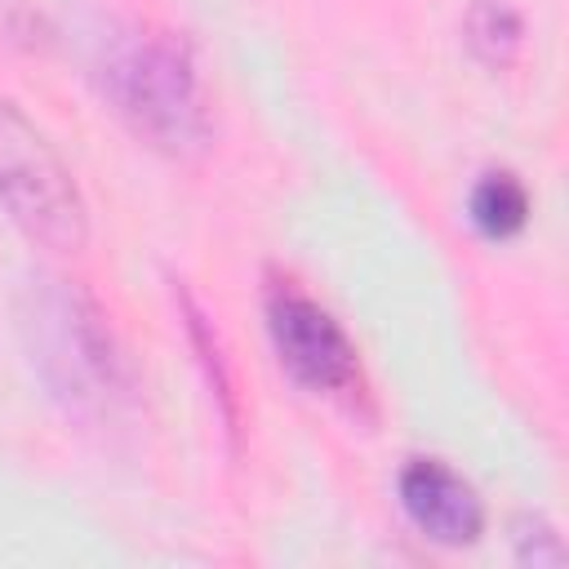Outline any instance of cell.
Wrapping results in <instances>:
<instances>
[{"instance_id":"obj_1","label":"cell","mask_w":569,"mask_h":569,"mask_svg":"<svg viewBox=\"0 0 569 569\" xmlns=\"http://www.w3.org/2000/svg\"><path fill=\"white\" fill-rule=\"evenodd\" d=\"M102 89L120 120L156 151L187 156L209 138V111L191 53L169 36H124L102 62Z\"/></svg>"},{"instance_id":"obj_2","label":"cell","mask_w":569,"mask_h":569,"mask_svg":"<svg viewBox=\"0 0 569 569\" xmlns=\"http://www.w3.org/2000/svg\"><path fill=\"white\" fill-rule=\"evenodd\" d=\"M22 325L31 333V351L49 387L76 409L111 413L129 382L98 307L80 289H67V280H40L31 289Z\"/></svg>"},{"instance_id":"obj_3","label":"cell","mask_w":569,"mask_h":569,"mask_svg":"<svg viewBox=\"0 0 569 569\" xmlns=\"http://www.w3.org/2000/svg\"><path fill=\"white\" fill-rule=\"evenodd\" d=\"M0 209L44 249L76 253L89 236V213L71 169L4 93H0Z\"/></svg>"},{"instance_id":"obj_4","label":"cell","mask_w":569,"mask_h":569,"mask_svg":"<svg viewBox=\"0 0 569 569\" xmlns=\"http://www.w3.org/2000/svg\"><path fill=\"white\" fill-rule=\"evenodd\" d=\"M267 329L280 365L311 391H342L356 382V347L342 325L307 293L280 284L267 293Z\"/></svg>"},{"instance_id":"obj_5","label":"cell","mask_w":569,"mask_h":569,"mask_svg":"<svg viewBox=\"0 0 569 569\" xmlns=\"http://www.w3.org/2000/svg\"><path fill=\"white\" fill-rule=\"evenodd\" d=\"M400 507L405 516L440 547H467L485 529V502L449 462L409 458L400 471Z\"/></svg>"},{"instance_id":"obj_6","label":"cell","mask_w":569,"mask_h":569,"mask_svg":"<svg viewBox=\"0 0 569 569\" xmlns=\"http://www.w3.org/2000/svg\"><path fill=\"white\" fill-rule=\"evenodd\" d=\"M467 213L476 222L480 236L489 240H511L516 231H525L529 222V191L516 173L498 169V173H485L476 187H471V200H467Z\"/></svg>"},{"instance_id":"obj_7","label":"cell","mask_w":569,"mask_h":569,"mask_svg":"<svg viewBox=\"0 0 569 569\" xmlns=\"http://www.w3.org/2000/svg\"><path fill=\"white\" fill-rule=\"evenodd\" d=\"M520 13L507 0H476L467 9V44L485 67H511L520 53Z\"/></svg>"},{"instance_id":"obj_8","label":"cell","mask_w":569,"mask_h":569,"mask_svg":"<svg viewBox=\"0 0 569 569\" xmlns=\"http://www.w3.org/2000/svg\"><path fill=\"white\" fill-rule=\"evenodd\" d=\"M516 560L520 565H560L565 560V547L556 538V529L542 520V516H520L516 520Z\"/></svg>"}]
</instances>
